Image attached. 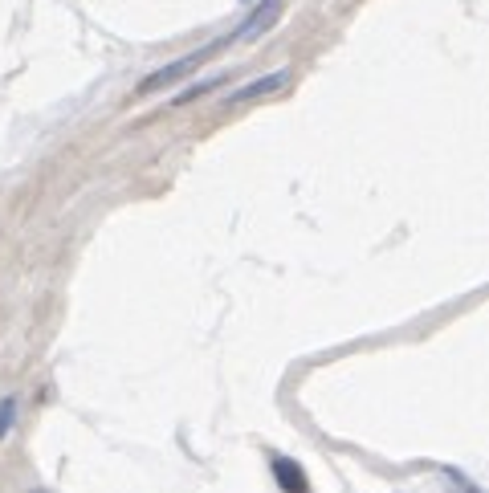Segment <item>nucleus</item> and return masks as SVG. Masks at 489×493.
Wrapping results in <instances>:
<instances>
[{
    "mask_svg": "<svg viewBox=\"0 0 489 493\" xmlns=\"http://www.w3.org/2000/svg\"><path fill=\"white\" fill-rule=\"evenodd\" d=\"M224 46H233V33L229 37H221V41H208L204 49H196V54H183L180 61H172V66H163V69H155V74H147L143 82H139V90L135 94H155V90H163V86H172V82H180L183 74H192L196 66H204L213 54H221Z\"/></svg>",
    "mask_w": 489,
    "mask_h": 493,
    "instance_id": "nucleus-1",
    "label": "nucleus"
},
{
    "mask_svg": "<svg viewBox=\"0 0 489 493\" xmlns=\"http://www.w3.org/2000/svg\"><path fill=\"white\" fill-rule=\"evenodd\" d=\"M274 477L286 493H310V481H306L302 465L290 461V456H274Z\"/></svg>",
    "mask_w": 489,
    "mask_h": 493,
    "instance_id": "nucleus-4",
    "label": "nucleus"
},
{
    "mask_svg": "<svg viewBox=\"0 0 489 493\" xmlns=\"http://www.w3.org/2000/svg\"><path fill=\"white\" fill-rule=\"evenodd\" d=\"M290 82V69H274V74H265V78H257V82H249V86H241V90H233L229 99V107H241V102H253V99H265V94H274V90H282V86Z\"/></svg>",
    "mask_w": 489,
    "mask_h": 493,
    "instance_id": "nucleus-3",
    "label": "nucleus"
},
{
    "mask_svg": "<svg viewBox=\"0 0 489 493\" xmlns=\"http://www.w3.org/2000/svg\"><path fill=\"white\" fill-rule=\"evenodd\" d=\"M13 425H16V400L5 395V400H0V440L13 433Z\"/></svg>",
    "mask_w": 489,
    "mask_h": 493,
    "instance_id": "nucleus-6",
    "label": "nucleus"
},
{
    "mask_svg": "<svg viewBox=\"0 0 489 493\" xmlns=\"http://www.w3.org/2000/svg\"><path fill=\"white\" fill-rule=\"evenodd\" d=\"M282 5H286V0H261V5L249 13V21H244L237 33H233V41H253V37H261V33H265L269 25L282 16Z\"/></svg>",
    "mask_w": 489,
    "mask_h": 493,
    "instance_id": "nucleus-2",
    "label": "nucleus"
},
{
    "mask_svg": "<svg viewBox=\"0 0 489 493\" xmlns=\"http://www.w3.org/2000/svg\"><path fill=\"white\" fill-rule=\"evenodd\" d=\"M221 82H224V78H204V82L188 86V90H183V94H180V99H176V107H188V102L204 99V94H208V90H216V86H221Z\"/></svg>",
    "mask_w": 489,
    "mask_h": 493,
    "instance_id": "nucleus-5",
    "label": "nucleus"
}]
</instances>
